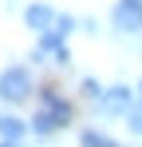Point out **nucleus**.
<instances>
[{
    "instance_id": "obj_6",
    "label": "nucleus",
    "mask_w": 142,
    "mask_h": 147,
    "mask_svg": "<svg viewBox=\"0 0 142 147\" xmlns=\"http://www.w3.org/2000/svg\"><path fill=\"white\" fill-rule=\"evenodd\" d=\"M20 135H24V123L20 119H12V115L0 119V139H20Z\"/></svg>"
},
{
    "instance_id": "obj_4",
    "label": "nucleus",
    "mask_w": 142,
    "mask_h": 147,
    "mask_svg": "<svg viewBox=\"0 0 142 147\" xmlns=\"http://www.w3.org/2000/svg\"><path fill=\"white\" fill-rule=\"evenodd\" d=\"M130 103H134V99H130V88H111V92H103V96L95 99V107H99L103 115H126Z\"/></svg>"
},
{
    "instance_id": "obj_7",
    "label": "nucleus",
    "mask_w": 142,
    "mask_h": 147,
    "mask_svg": "<svg viewBox=\"0 0 142 147\" xmlns=\"http://www.w3.org/2000/svg\"><path fill=\"white\" fill-rule=\"evenodd\" d=\"M83 147H118V143L107 139L103 131H83Z\"/></svg>"
},
{
    "instance_id": "obj_8",
    "label": "nucleus",
    "mask_w": 142,
    "mask_h": 147,
    "mask_svg": "<svg viewBox=\"0 0 142 147\" xmlns=\"http://www.w3.org/2000/svg\"><path fill=\"white\" fill-rule=\"evenodd\" d=\"M83 92H87V96H91V99H99V96H103V88H99L95 80H83Z\"/></svg>"
},
{
    "instance_id": "obj_3",
    "label": "nucleus",
    "mask_w": 142,
    "mask_h": 147,
    "mask_svg": "<svg viewBox=\"0 0 142 147\" xmlns=\"http://www.w3.org/2000/svg\"><path fill=\"white\" fill-rule=\"evenodd\" d=\"M111 20L118 32H142V0H118Z\"/></svg>"
},
{
    "instance_id": "obj_5",
    "label": "nucleus",
    "mask_w": 142,
    "mask_h": 147,
    "mask_svg": "<svg viewBox=\"0 0 142 147\" xmlns=\"http://www.w3.org/2000/svg\"><path fill=\"white\" fill-rule=\"evenodd\" d=\"M24 20H28V28H32V32H47V28L55 24V12H51L47 4H28Z\"/></svg>"
},
{
    "instance_id": "obj_1",
    "label": "nucleus",
    "mask_w": 142,
    "mask_h": 147,
    "mask_svg": "<svg viewBox=\"0 0 142 147\" xmlns=\"http://www.w3.org/2000/svg\"><path fill=\"white\" fill-rule=\"evenodd\" d=\"M40 103H44V107H40L36 119H32V131H36V135H51L55 127H63V123L71 119V103L59 96V92H51V88L40 92Z\"/></svg>"
},
{
    "instance_id": "obj_10",
    "label": "nucleus",
    "mask_w": 142,
    "mask_h": 147,
    "mask_svg": "<svg viewBox=\"0 0 142 147\" xmlns=\"http://www.w3.org/2000/svg\"><path fill=\"white\" fill-rule=\"evenodd\" d=\"M0 147H16V139H4V143H0Z\"/></svg>"
},
{
    "instance_id": "obj_2",
    "label": "nucleus",
    "mask_w": 142,
    "mask_h": 147,
    "mask_svg": "<svg viewBox=\"0 0 142 147\" xmlns=\"http://www.w3.org/2000/svg\"><path fill=\"white\" fill-rule=\"evenodd\" d=\"M28 92H32V76H28V68H4V72H0V99L24 103Z\"/></svg>"
},
{
    "instance_id": "obj_9",
    "label": "nucleus",
    "mask_w": 142,
    "mask_h": 147,
    "mask_svg": "<svg viewBox=\"0 0 142 147\" xmlns=\"http://www.w3.org/2000/svg\"><path fill=\"white\" fill-rule=\"evenodd\" d=\"M71 28H75V20H71V16H59V20H55V32H63V36H67Z\"/></svg>"
}]
</instances>
